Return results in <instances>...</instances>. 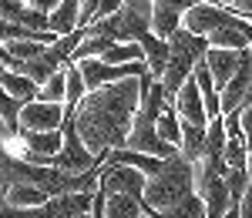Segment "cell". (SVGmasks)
<instances>
[{"mask_svg": "<svg viewBox=\"0 0 252 218\" xmlns=\"http://www.w3.org/2000/svg\"><path fill=\"white\" fill-rule=\"evenodd\" d=\"M152 17H155V3L152 0H125L118 14L94 20L88 30L108 34V37L121 40V44H141L152 34Z\"/></svg>", "mask_w": 252, "mask_h": 218, "instance_id": "cell-3", "label": "cell"}, {"mask_svg": "<svg viewBox=\"0 0 252 218\" xmlns=\"http://www.w3.org/2000/svg\"><path fill=\"white\" fill-rule=\"evenodd\" d=\"M185 27V10H178L172 3H155V17H152V30L158 37L172 40L178 30Z\"/></svg>", "mask_w": 252, "mask_h": 218, "instance_id": "cell-17", "label": "cell"}, {"mask_svg": "<svg viewBox=\"0 0 252 218\" xmlns=\"http://www.w3.org/2000/svg\"><path fill=\"white\" fill-rule=\"evenodd\" d=\"M158 131H161L165 141H172L175 148H182V114H178L175 101L165 104V111H161V118H158Z\"/></svg>", "mask_w": 252, "mask_h": 218, "instance_id": "cell-24", "label": "cell"}, {"mask_svg": "<svg viewBox=\"0 0 252 218\" xmlns=\"http://www.w3.org/2000/svg\"><path fill=\"white\" fill-rule=\"evenodd\" d=\"M192 191H198V164L192 158H185L182 151H175L172 158H165L161 171L148 178L141 201H145V208L152 215H158V212L172 208L175 201H182Z\"/></svg>", "mask_w": 252, "mask_h": 218, "instance_id": "cell-2", "label": "cell"}, {"mask_svg": "<svg viewBox=\"0 0 252 218\" xmlns=\"http://www.w3.org/2000/svg\"><path fill=\"white\" fill-rule=\"evenodd\" d=\"M141 218H158V215H152V212H145V215H141Z\"/></svg>", "mask_w": 252, "mask_h": 218, "instance_id": "cell-33", "label": "cell"}, {"mask_svg": "<svg viewBox=\"0 0 252 218\" xmlns=\"http://www.w3.org/2000/svg\"><path fill=\"white\" fill-rule=\"evenodd\" d=\"M51 20H54V30H58L61 37L71 34V30H78L81 27V0H61L58 10L51 14Z\"/></svg>", "mask_w": 252, "mask_h": 218, "instance_id": "cell-22", "label": "cell"}, {"mask_svg": "<svg viewBox=\"0 0 252 218\" xmlns=\"http://www.w3.org/2000/svg\"><path fill=\"white\" fill-rule=\"evenodd\" d=\"M27 3H31V7H37V10H44V14H54L61 0H27Z\"/></svg>", "mask_w": 252, "mask_h": 218, "instance_id": "cell-30", "label": "cell"}, {"mask_svg": "<svg viewBox=\"0 0 252 218\" xmlns=\"http://www.w3.org/2000/svg\"><path fill=\"white\" fill-rule=\"evenodd\" d=\"M209 3H219V7H235V0H209Z\"/></svg>", "mask_w": 252, "mask_h": 218, "instance_id": "cell-32", "label": "cell"}, {"mask_svg": "<svg viewBox=\"0 0 252 218\" xmlns=\"http://www.w3.org/2000/svg\"><path fill=\"white\" fill-rule=\"evenodd\" d=\"M249 51H252V47H249Z\"/></svg>", "mask_w": 252, "mask_h": 218, "instance_id": "cell-36", "label": "cell"}, {"mask_svg": "<svg viewBox=\"0 0 252 218\" xmlns=\"http://www.w3.org/2000/svg\"><path fill=\"white\" fill-rule=\"evenodd\" d=\"M246 51H249V47H246ZM246 51H235V47H209L205 64H209V71H212L215 81H219V91H222V84L239 71V64L246 60Z\"/></svg>", "mask_w": 252, "mask_h": 218, "instance_id": "cell-13", "label": "cell"}, {"mask_svg": "<svg viewBox=\"0 0 252 218\" xmlns=\"http://www.w3.org/2000/svg\"><path fill=\"white\" fill-rule=\"evenodd\" d=\"M235 14H239L235 7H219V3H209V0H198L192 10H185V27L195 30V34H205V37H209V34L219 30L222 24H229Z\"/></svg>", "mask_w": 252, "mask_h": 218, "instance_id": "cell-9", "label": "cell"}, {"mask_svg": "<svg viewBox=\"0 0 252 218\" xmlns=\"http://www.w3.org/2000/svg\"><path fill=\"white\" fill-rule=\"evenodd\" d=\"M138 78L141 74L104 84L97 91H88L84 101L78 104L74 121H78V131L84 135L88 148L94 155H104V151H115V148L128 144L138 104H141V81Z\"/></svg>", "mask_w": 252, "mask_h": 218, "instance_id": "cell-1", "label": "cell"}, {"mask_svg": "<svg viewBox=\"0 0 252 218\" xmlns=\"http://www.w3.org/2000/svg\"><path fill=\"white\" fill-rule=\"evenodd\" d=\"M24 98H14L10 91H3V98H0V118H3V135L7 141H17L20 135V111H24Z\"/></svg>", "mask_w": 252, "mask_h": 218, "instance_id": "cell-19", "label": "cell"}, {"mask_svg": "<svg viewBox=\"0 0 252 218\" xmlns=\"http://www.w3.org/2000/svg\"><path fill=\"white\" fill-rule=\"evenodd\" d=\"M0 87L3 91H10L14 98H24V101H34L40 98V84L31 74H24V71H14V67H3L0 71Z\"/></svg>", "mask_w": 252, "mask_h": 218, "instance_id": "cell-16", "label": "cell"}, {"mask_svg": "<svg viewBox=\"0 0 252 218\" xmlns=\"http://www.w3.org/2000/svg\"><path fill=\"white\" fill-rule=\"evenodd\" d=\"M249 87H252V51H246V60L239 64V71L222 84V111L225 114L239 111L246 94H249Z\"/></svg>", "mask_w": 252, "mask_h": 218, "instance_id": "cell-12", "label": "cell"}, {"mask_svg": "<svg viewBox=\"0 0 252 218\" xmlns=\"http://www.w3.org/2000/svg\"><path fill=\"white\" fill-rule=\"evenodd\" d=\"M145 185H148V175L135 164H125V161H108L104 171H101V191L104 195H138V198H145Z\"/></svg>", "mask_w": 252, "mask_h": 218, "instance_id": "cell-7", "label": "cell"}, {"mask_svg": "<svg viewBox=\"0 0 252 218\" xmlns=\"http://www.w3.org/2000/svg\"><path fill=\"white\" fill-rule=\"evenodd\" d=\"M158 218H209V205L202 198V191H192L182 201H175L172 208L158 212Z\"/></svg>", "mask_w": 252, "mask_h": 218, "instance_id": "cell-20", "label": "cell"}, {"mask_svg": "<svg viewBox=\"0 0 252 218\" xmlns=\"http://www.w3.org/2000/svg\"><path fill=\"white\" fill-rule=\"evenodd\" d=\"M249 171H252V158H249Z\"/></svg>", "mask_w": 252, "mask_h": 218, "instance_id": "cell-35", "label": "cell"}, {"mask_svg": "<svg viewBox=\"0 0 252 218\" xmlns=\"http://www.w3.org/2000/svg\"><path fill=\"white\" fill-rule=\"evenodd\" d=\"M205 144H209V124H195L182 118V155L198 164L205 155Z\"/></svg>", "mask_w": 252, "mask_h": 218, "instance_id": "cell-15", "label": "cell"}, {"mask_svg": "<svg viewBox=\"0 0 252 218\" xmlns=\"http://www.w3.org/2000/svg\"><path fill=\"white\" fill-rule=\"evenodd\" d=\"M74 111H78V108H71V104H67V121H64V148H61V155L54 158V164H58V168H64V171H88V168H94V164H101V161H97V155L88 148L84 135L78 131Z\"/></svg>", "mask_w": 252, "mask_h": 218, "instance_id": "cell-5", "label": "cell"}, {"mask_svg": "<svg viewBox=\"0 0 252 218\" xmlns=\"http://www.w3.org/2000/svg\"><path fill=\"white\" fill-rule=\"evenodd\" d=\"M141 44H145V60H148V67H152V74L161 81L165 67H168V57H172V40L158 37L155 30H152V34L141 40Z\"/></svg>", "mask_w": 252, "mask_h": 218, "instance_id": "cell-18", "label": "cell"}, {"mask_svg": "<svg viewBox=\"0 0 252 218\" xmlns=\"http://www.w3.org/2000/svg\"><path fill=\"white\" fill-rule=\"evenodd\" d=\"M51 198L44 188L31 185V181H7L3 185V205H17V208H37Z\"/></svg>", "mask_w": 252, "mask_h": 218, "instance_id": "cell-14", "label": "cell"}, {"mask_svg": "<svg viewBox=\"0 0 252 218\" xmlns=\"http://www.w3.org/2000/svg\"><path fill=\"white\" fill-rule=\"evenodd\" d=\"M175 108H178V114L185 121H195V124H212L209 118V108H205V98H202V87H198V78H189L182 87H178V94H175Z\"/></svg>", "mask_w": 252, "mask_h": 218, "instance_id": "cell-11", "label": "cell"}, {"mask_svg": "<svg viewBox=\"0 0 252 218\" xmlns=\"http://www.w3.org/2000/svg\"><path fill=\"white\" fill-rule=\"evenodd\" d=\"M67 121V104L64 101H44L34 98L24 104L20 111V131L31 128V131H54V128H64Z\"/></svg>", "mask_w": 252, "mask_h": 218, "instance_id": "cell-8", "label": "cell"}, {"mask_svg": "<svg viewBox=\"0 0 252 218\" xmlns=\"http://www.w3.org/2000/svg\"><path fill=\"white\" fill-rule=\"evenodd\" d=\"M198 54L189 51V47H182V44H172V57H168V67H165V74H161V84L168 87V94H178V87L185 84V81L195 74V67H198Z\"/></svg>", "mask_w": 252, "mask_h": 218, "instance_id": "cell-10", "label": "cell"}, {"mask_svg": "<svg viewBox=\"0 0 252 218\" xmlns=\"http://www.w3.org/2000/svg\"><path fill=\"white\" fill-rule=\"evenodd\" d=\"M97 191H67V195H51L37 208H17V205H3L0 218H78L88 215L94 205Z\"/></svg>", "mask_w": 252, "mask_h": 218, "instance_id": "cell-4", "label": "cell"}, {"mask_svg": "<svg viewBox=\"0 0 252 218\" xmlns=\"http://www.w3.org/2000/svg\"><path fill=\"white\" fill-rule=\"evenodd\" d=\"M239 218H252V178H249L246 195H242V205H239Z\"/></svg>", "mask_w": 252, "mask_h": 218, "instance_id": "cell-29", "label": "cell"}, {"mask_svg": "<svg viewBox=\"0 0 252 218\" xmlns=\"http://www.w3.org/2000/svg\"><path fill=\"white\" fill-rule=\"evenodd\" d=\"M121 3H125V0H101L94 20H104V17H111V14H118V10H121Z\"/></svg>", "mask_w": 252, "mask_h": 218, "instance_id": "cell-28", "label": "cell"}, {"mask_svg": "<svg viewBox=\"0 0 252 218\" xmlns=\"http://www.w3.org/2000/svg\"><path fill=\"white\" fill-rule=\"evenodd\" d=\"M78 218H91V212H88V215H78Z\"/></svg>", "mask_w": 252, "mask_h": 218, "instance_id": "cell-34", "label": "cell"}, {"mask_svg": "<svg viewBox=\"0 0 252 218\" xmlns=\"http://www.w3.org/2000/svg\"><path fill=\"white\" fill-rule=\"evenodd\" d=\"M64 67H67V101H64V104L78 108L81 101H84V94H88V81H84V74H81L78 60H67Z\"/></svg>", "mask_w": 252, "mask_h": 218, "instance_id": "cell-25", "label": "cell"}, {"mask_svg": "<svg viewBox=\"0 0 252 218\" xmlns=\"http://www.w3.org/2000/svg\"><path fill=\"white\" fill-rule=\"evenodd\" d=\"M17 144H20V151H17L20 158L37 161V164H54V158L64 148V128H54V131H31V128H24L17 135Z\"/></svg>", "mask_w": 252, "mask_h": 218, "instance_id": "cell-6", "label": "cell"}, {"mask_svg": "<svg viewBox=\"0 0 252 218\" xmlns=\"http://www.w3.org/2000/svg\"><path fill=\"white\" fill-rule=\"evenodd\" d=\"M235 10L246 14V17H252V0H235Z\"/></svg>", "mask_w": 252, "mask_h": 218, "instance_id": "cell-31", "label": "cell"}, {"mask_svg": "<svg viewBox=\"0 0 252 218\" xmlns=\"http://www.w3.org/2000/svg\"><path fill=\"white\" fill-rule=\"evenodd\" d=\"M40 98L44 101H67V67H61L47 84H40Z\"/></svg>", "mask_w": 252, "mask_h": 218, "instance_id": "cell-26", "label": "cell"}, {"mask_svg": "<svg viewBox=\"0 0 252 218\" xmlns=\"http://www.w3.org/2000/svg\"><path fill=\"white\" fill-rule=\"evenodd\" d=\"M111 44H115V37L88 30V37H84V40L78 44V47H74V54H71V60H84V57H104V51H108Z\"/></svg>", "mask_w": 252, "mask_h": 218, "instance_id": "cell-23", "label": "cell"}, {"mask_svg": "<svg viewBox=\"0 0 252 218\" xmlns=\"http://www.w3.org/2000/svg\"><path fill=\"white\" fill-rule=\"evenodd\" d=\"M104 212H108V218H141L148 208H145V201L138 195H108Z\"/></svg>", "mask_w": 252, "mask_h": 218, "instance_id": "cell-21", "label": "cell"}, {"mask_svg": "<svg viewBox=\"0 0 252 218\" xmlns=\"http://www.w3.org/2000/svg\"><path fill=\"white\" fill-rule=\"evenodd\" d=\"M97 7H101V0H81V27H91L94 24Z\"/></svg>", "mask_w": 252, "mask_h": 218, "instance_id": "cell-27", "label": "cell"}]
</instances>
